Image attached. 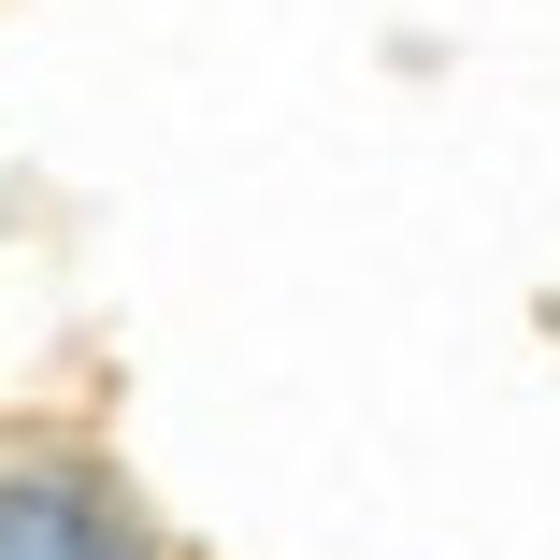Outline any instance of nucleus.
Listing matches in <instances>:
<instances>
[{
	"label": "nucleus",
	"mask_w": 560,
	"mask_h": 560,
	"mask_svg": "<svg viewBox=\"0 0 560 560\" xmlns=\"http://www.w3.org/2000/svg\"><path fill=\"white\" fill-rule=\"evenodd\" d=\"M0 560H144L86 475H0Z\"/></svg>",
	"instance_id": "obj_1"
}]
</instances>
